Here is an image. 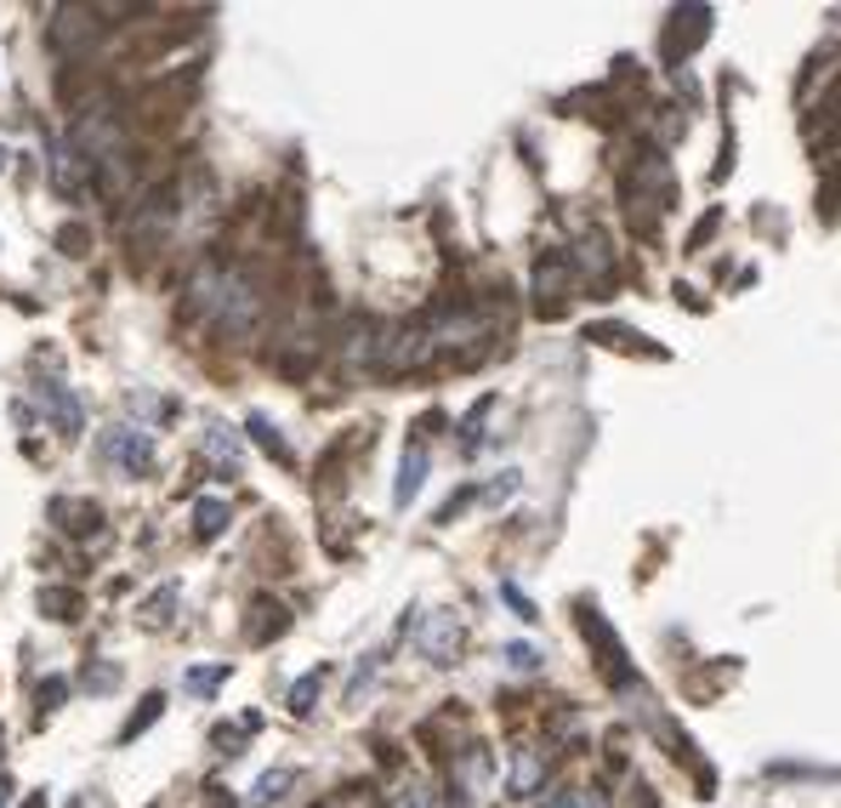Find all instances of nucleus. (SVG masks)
Listing matches in <instances>:
<instances>
[{
  "mask_svg": "<svg viewBox=\"0 0 841 808\" xmlns=\"http://www.w3.org/2000/svg\"><path fill=\"white\" fill-rule=\"evenodd\" d=\"M188 308L206 313L217 330H228V337H244V330L257 325V313H262V297H257V285H251V273H244V268L211 262V268L193 273Z\"/></svg>",
  "mask_w": 841,
  "mask_h": 808,
  "instance_id": "obj_1",
  "label": "nucleus"
},
{
  "mask_svg": "<svg viewBox=\"0 0 841 808\" xmlns=\"http://www.w3.org/2000/svg\"><path fill=\"white\" fill-rule=\"evenodd\" d=\"M404 632L421 644V655L432 667H455V649H461V621L450 609H427V615H404Z\"/></svg>",
  "mask_w": 841,
  "mask_h": 808,
  "instance_id": "obj_2",
  "label": "nucleus"
},
{
  "mask_svg": "<svg viewBox=\"0 0 841 808\" xmlns=\"http://www.w3.org/2000/svg\"><path fill=\"white\" fill-rule=\"evenodd\" d=\"M97 456H103V461H114L120 472H131V479L160 461V450H154V433H148V427H109V433L97 439Z\"/></svg>",
  "mask_w": 841,
  "mask_h": 808,
  "instance_id": "obj_3",
  "label": "nucleus"
},
{
  "mask_svg": "<svg viewBox=\"0 0 841 808\" xmlns=\"http://www.w3.org/2000/svg\"><path fill=\"white\" fill-rule=\"evenodd\" d=\"M534 297H540V313L547 319H558L563 308H569V297H574V262H569V251H540V262H534Z\"/></svg>",
  "mask_w": 841,
  "mask_h": 808,
  "instance_id": "obj_4",
  "label": "nucleus"
},
{
  "mask_svg": "<svg viewBox=\"0 0 841 808\" xmlns=\"http://www.w3.org/2000/svg\"><path fill=\"white\" fill-rule=\"evenodd\" d=\"M34 393H40V410L52 416V427H58V433H63V439H80V427H86V416H80V399H74V393H69V388L58 382V376H52V382H40Z\"/></svg>",
  "mask_w": 841,
  "mask_h": 808,
  "instance_id": "obj_5",
  "label": "nucleus"
},
{
  "mask_svg": "<svg viewBox=\"0 0 841 808\" xmlns=\"http://www.w3.org/2000/svg\"><path fill=\"white\" fill-rule=\"evenodd\" d=\"M52 518H58L69 536H91L97 525H103V507H97V501H80V496H52Z\"/></svg>",
  "mask_w": 841,
  "mask_h": 808,
  "instance_id": "obj_6",
  "label": "nucleus"
},
{
  "mask_svg": "<svg viewBox=\"0 0 841 808\" xmlns=\"http://www.w3.org/2000/svg\"><path fill=\"white\" fill-rule=\"evenodd\" d=\"M427 445H410L404 450V461H399V485H392V501H399V507H410L416 496H421V485H427Z\"/></svg>",
  "mask_w": 841,
  "mask_h": 808,
  "instance_id": "obj_7",
  "label": "nucleus"
},
{
  "mask_svg": "<svg viewBox=\"0 0 841 808\" xmlns=\"http://www.w3.org/2000/svg\"><path fill=\"white\" fill-rule=\"evenodd\" d=\"M671 23H677V29H671V40H665V52L677 58V46H682V52H694V46L711 34V7H688V12H677Z\"/></svg>",
  "mask_w": 841,
  "mask_h": 808,
  "instance_id": "obj_8",
  "label": "nucleus"
},
{
  "mask_svg": "<svg viewBox=\"0 0 841 808\" xmlns=\"http://www.w3.org/2000/svg\"><path fill=\"white\" fill-rule=\"evenodd\" d=\"M80 171H86V166H80V154L69 149V142H52V182H58L63 200L80 194Z\"/></svg>",
  "mask_w": 841,
  "mask_h": 808,
  "instance_id": "obj_9",
  "label": "nucleus"
},
{
  "mask_svg": "<svg viewBox=\"0 0 841 808\" xmlns=\"http://www.w3.org/2000/svg\"><path fill=\"white\" fill-rule=\"evenodd\" d=\"M228 501H200V507H193V536H200V541H217L222 530H228Z\"/></svg>",
  "mask_w": 841,
  "mask_h": 808,
  "instance_id": "obj_10",
  "label": "nucleus"
},
{
  "mask_svg": "<svg viewBox=\"0 0 841 808\" xmlns=\"http://www.w3.org/2000/svg\"><path fill=\"white\" fill-rule=\"evenodd\" d=\"M319 695H324V667H313V672H302V678L290 684V711H296V718H308Z\"/></svg>",
  "mask_w": 841,
  "mask_h": 808,
  "instance_id": "obj_11",
  "label": "nucleus"
},
{
  "mask_svg": "<svg viewBox=\"0 0 841 808\" xmlns=\"http://www.w3.org/2000/svg\"><path fill=\"white\" fill-rule=\"evenodd\" d=\"M244 427H251V439H257V445H262V450H268L273 461H284V467L296 461V456H290V445H284V433H279V427H273L268 416H251V421H244Z\"/></svg>",
  "mask_w": 841,
  "mask_h": 808,
  "instance_id": "obj_12",
  "label": "nucleus"
},
{
  "mask_svg": "<svg viewBox=\"0 0 841 808\" xmlns=\"http://www.w3.org/2000/svg\"><path fill=\"white\" fill-rule=\"evenodd\" d=\"M40 609L52 615V621H80V592H69V587H40Z\"/></svg>",
  "mask_w": 841,
  "mask_h": 808,
  "instance_id": "obj_13",
  "label": "nucleus"
},
{
  "mask_svg": "<svg viewBox=\"0 0 841 808\" xmlns=\"http://www.w3.org/2000/svg\"><path fill=\"white\" fill-rule=\"evenodd\" d=\"M290 786H296V769H273V775H262V780L251 786V808H273Z\"/></svg>",
  "mask_w": 841,
  "mask_h": 808,
  "instance_id": "obj_14",
  "label": "nucleus"
},
{
  "mask_svg": "<svg viewBox=\"0 0 841 808\" xmlns=\"http://www.w3.org/2000/svg\"><path fill=\"white\" fill-rule=\"evenodd\" d=\"M206 450L217 456L222 472H239V433H233V427H211V433H206Z\"/></svg>",
  "mask_w": 841,
  "mask_h": 808,
  "instance_id": "obj_15",
  "label": "nucleus"
},
{
  "mask_svg": "<svg viewBox=\"0 0 841 808\" xmlns=\"http://www.w3.org/2000/svg\"><path fill=\"white\" fill-rule=\"evenodd\" d=\"M160 711H166V695H142V711H131V718H126L120 740H137V735H148V729L160 724Z\"/></svg>",
  "mask_w": 841,
  "mask_h": 808,
  "instance_id": "obj_16",
  "label": "nucleus"
},
{
  "mask_svg": "<svg viewBox=\"0 0 841 808\" xmlns=\"http://www.w3.org/2000/svg\"><path fill=\"white\" fill-rule=\"evenodd\" d=\"M489 410H494V393L478 399V405L467 410V421H461V450H467V456H478V445H483V416H489Z\"/></svg>",
  "mask_w": 841,
  "mask_h": 808,
  "instance_id": "obj_17",
  "label": "nucleus"
},
{
  "mask_svg": "<svg viewBox=\"0 0 841 808\" xmlns=\"http://www.w3.org/2000/svg\"><path fill=\"white\" fill-rule=\"evenodd\" d=\"M177 598H182V587H177V581H166V587H160L154 598H148V609H142V615H148V627H166V621H171V603H177Z\"/></svg>",
  "mask_w": 841,
  "mask_h": 808,
  "instance_id": "obj_18",
  "label": "nucleus"
},
{
  "mask_svg": "<svg viewBox=\"0 0 841 808\" xmlns=\"http://www.w3.org/2000/svg\"><path fill=\"white\" fill-rule=\"evenodd\" d=\"M534 786H540V757H534V751H518V769H512V791H518V797H529Z\"/></svg>",
  "mask_w": 841,
  "mask_h": 808,
  "instance_id": "obj_19",
  "label": "nucleus"
},
{
  "mask_svg": "<svg viewBox=\"0 0 841 808\" xmlns=\"http://www.w3.org/2000/svg\"><path fill=\"white\" fill-rule=\"evenodd\" d=\"M222 678H228V660H217V667H200V672H188V678H182V689H188V695H211Z\"/></svg>",
  "mask_w": 841,
  "mask_h": 808,
  "instance_id": "obj_20",
  "label": "nucleus"
},
{
  "mask_svg": "<svg viewBox=\"0 0 841 808\" xmlns=\"http://www.w3.org/2000/svg\"><path fill=\"white\" fill-rule=\"evenodd\" d=\"M63 695H69V684H63V678H46V684H40V695H34V700H40V724L63 706Z\"/></svg>",
  "mask_w": 841,
  "mask_h": 808,
  "instance_id": "obj_21",
  "label": "nucleus"
},
{
  "mask_svg": "<svg viewBox=\"0 0 841 808\" xmlns=\"http://www.w3.org/2000/svg\"><path fill=\"white\" fill-rule=\"evenodd\" d=\"M86 240H91V233H86L80 222H69V228H58V246H63L69 257H86Z\"/></svg>",
  "mask_w": 841,
  "mask_h": 808,
  "instance_id": "obj_22",
  "label": "nucleus"
},
{
  "mask_svg": "<svg viewBox=\"0 0 841 808\" xmlns=\"http://www.w3.org/2000/svg\"><path fill=\"white\" fill-rule=\"evenodd\" d=\"M507 660H512V672H534L540 667V655L529 644H507Z\"/></svg>",
  "mask_w": 841,
  "mask_h": 808,
  "instance_id": "obj_23",
  "label": "nucleus"
},
{
  "mask_svg": "<svg viewBox=\"0 0 841 808\" xmlns=\"http://www.w3.org/2000/svg\"><path fill=\"white\" fill-rule=\"evenodd\" d=\"M501 598H507V603L518 609V621H540V615H534V603H529V598H523V592H518L512 581H501Z\"/></svg>",
  "mask_w": 841,
  "mask_h": 808,
  "instance_id": "obj_24",
  "label": "nucleus"
},
{
  "mask_svg": "<svg viewBox=\"0 0 841 808\" xmlns=\"http://www.w3.org/2000/svg\"><path fill=\"white\" fill-rule=\"evenodd\" d=\"M392 808H438V797H432L427 786H404V797L392 802Z\"/></svg>",
  "mask_w": 841,
  "mask_h": 808,
  "instance_id": "obj_25",
  "label": "nucleus"
},
{
  "mask_svg": "<svg viewBox=\"0 0 841 808\" xmlns=\"http://www.w3.org/2000/svg\"><path fill=\"white\" fill-rule=\"evenodd\" d=\"M114 684H120V672H114V667H97V672L86 667V689H97V695H109Z\"/></svg>",
  "mask_w": 841,
  "mask_h": 808,
  "instance_id": "obj_26",
  "label": "nucleus"
},
{
  "mask_svg": "<svg viewBox=\"0 0 841 808\" xmlns=\"http://www.w3.org/2000/svg\"><path fill=\"white\" fill-rule=\"evenodd\" d=\"M717 222H722V211H711V217H705V222L694 228V240H688V246H705V240H711V233H717Z\"/></svg>",
  "mask_w": 841,
  "mask_h": 808,
  "instance_id": "obj_27",
  "label": "nucleus"
},
{
  "mask_svg": "<svg viewBox=\"0 0 841 808\" xmlns=\"http://www.w3.org/2000/svg\"><path fill=\"white\" fill-rule=\"evenodd\" d=\"M547 808H580V797H574V791H552Z\"/></svg>",
  "mask_w": 841,
  "mask_h": 808,
  "instance_id": "obj_28",
  "label": "nucleus"
},
{
  "mask_svg": "<svg viewBox=\"0 0 841 808\" xmlns=\"http://www.w3.org/2000/svg\"><path fill=\"white\" fill-rule=\"evenodd\" d=\"M23 808H46V791H29V797H23Z\"/></svg>",
  "mask_w": 841,
  "mask_h": 808,
  "instance_id": "obj_29",
  "label": "nucleus"
},
{
  "mask_svg": "<svg viewBox=\"0 0 841 808\" xmlns=\"http://www.w3.org/2000/svg\"><path fill=\"white\" fill-rule=\"evenodd\" d=\"M7 797H12V780H7V775H0V808H7Z\"/></svg>",
  "mask_w": 841,
  "mask_h": 808,
  "instance_id": "obj_30",
  "label": "nucleus"
},
{
  "mask_svg": "<svg viewBox=\"0 0 841 808\" xmlns=\"http://www.w3.org/2000/svg\"><path fill=\"white\" fill-rule=\"evenodd\" d=\"M0 171H7V149H0Z\"/></svg>",
  "mask_w": 841,
  "mask_h": 808,
  "instance_id": "obj_31",
  "label": "nucleus"
},
{
  "mask_svg": "<svg viewBox=\"0 0 841 808\" xmlns=\"http://www.w3.org/2000/svg\"><path fill=\"white\" fill-rule=\"evenodd\" d=\"M0 751H7V746H0Z\"/></svg>",
  "mask_w": 841,
  "mask_h": 808,
  "instance_id": "obj_32",
  "label": "nucleus"
}]
</instances>
